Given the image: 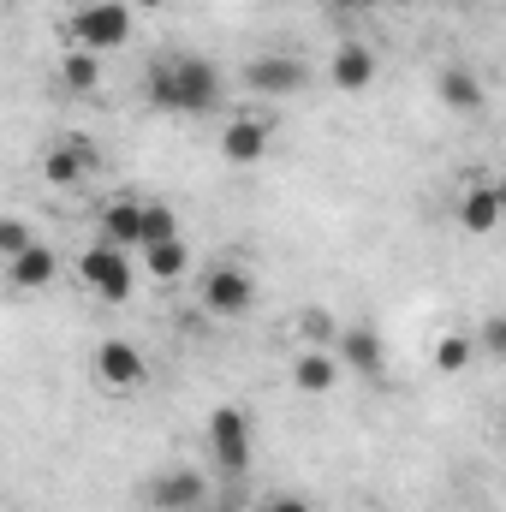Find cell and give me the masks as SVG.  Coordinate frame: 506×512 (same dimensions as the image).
I'll return each instance as SVG.
<instances>
[{"instance_id":"484cf974","label":"cell","mask_w":506,"mask_h":512,"mask_svg":"<svg viewBox=\"0 0 506 512\" xmlns=\"http://www.w3.org/2000/svg\"><path fill=\"white\" fill-rule=\"evenodd\" d=\"M364 6H417V0H364Z\"/></svg>"},{"instance_id":"e0dca14e","label":"cell","mask_w":506,"mask_h":512,"mask_svg":"<svg viewBox=\"0 0 506 512\" xmlns=\"http://www.w3.org/2000/svg\"><path fill=\"white\" fill-rule=\"evenodd\" d=\"M435 96H441L453 114H483V84H477V72H471V66H441Z\"/></svg>"},{"instance_id":"7c38bea8","label":"cell","mask_w":506,"mask_h":512,"mask_svg":"<svg viewBox=\"0 0 506 512\" xmlns=\"http://www.w3.org/2000/svg\"><path fill=\"white\" fill-rule=\"evenodd\" d=\"M506 215V185H471L459 197V227L465 233H495Z\"/></svg>"},{"instance_id":"4316f807","label":"cell","mask_w":506,"mask_h":512,"mask_svg":"<svg viewBox=\"0 0 506 512\" xmlns=\"http://www.w3.org/2000/svg\"><path fill=\"white\" fill-rule=\"evenodd\" d=\"M131 6H143V12H155V6H167V0H131Z\"/></svg>"},{"instance_id":"603a6c76","label":"cell","mask_w":506,"mask_h":512,"mask_svg":"<svg viewBox=\"0 0 506 512\" xmlns=\"http://www.w3.org/2000/svg\"><path fill=\"white\" fill-rule=\"evenodd\" d=\"M30 245H36V239H30V227H24L18 215H6V221H0V256L12 262V256H24Z\"/></svg>"},{"instance_id":"30bf717a","label":"cell","mask_w":506,"mask_h":512,"mask_svg":"<svg viewBox=\"0 0 506 512\" xmlns=\"http://www.w3.org/2000/svg\"><path fill=\"white\" fill-rule=\"evenodd\" d=\"M328 72H334V90H352V96H358V90H370V84H376V48H370V42H340V48H334V60H328Z\"/></svg>"},{"instance_id":"6da1fadb","label":"cell","mask_w":506,"mask_h":512,"mask_svg":"<svg viewBox=\"0 0 506 512\" xmlns=\"http://www.w3.org/2000/svg\"><path fill=\"white\" fill-rule=\"evenodd\" d=\"M143 102L161 114H215L221 108V66L209 54H161L143 72Z\"/></svg>"},{"instance_id":"ffe728a7","label":"cell","mask_w":506,"mask_h":512,"mask_svg":"<svg viewBox=\"0 0 506 512\" xmlns=\"http://www.w3.org/2000/svg\"><path fill=\"white\" fill-rule=\"evenodd\" d=\"M483 352H477V334H441L435 340V370L441 376H459V370H471Z\"/></svg>"},{"instance_id":"4fadbf2b","label":"cell","mask_w":506,"mask_h":512,"mask_svg":"<svg viewBox=\"0 0 506 512\" xmlns=\"http://www.w3.org/2000/svg\"><path fill=\"white\" fill-rule=\"evenodd\" d=\"M149 507L155 512H197L203 507V477L197 471H167L149 483Z\"/></svg>"},{"instance_id":"83f0119b","label":"cell","mask_w":506,"mask_h":512,"mask_svg":"<svg viewBox=\"0 0 506 512\" xmlns=\"http://www.w3.org/2000/svg\"><path fill=\"white\" fill-rule=\"evenodd\" d=\"M203 512H233V507H203Z\"/></svg>"},{"instance_id":"8992f818","label":"cell","mask_w":506,"mask_h":512,"mask_svg":"<svg viewBox=\"0 0 506 512\" xmlns=\"http://www.w3.org/2000/svg\"><path fill=\"white\" fill-rule=\"evenodd\" d=\"M245 84H251L256 96L286 102V96H298V90L310 84V72H304V60H292V54H256L251 66H245Z\"/></svg>"},{"instance_id":"d6986e66","label":"cell","mask_w":506,"mask_h":512,"mask_svg":"<svg viewBox=\"0 0 506 512\" xmlns=\"http://www.w3.org/2000/svg\"><path fill=\"white\" fill-rule=\"evenodd\" d=\"M60 84H66L72 96H96V90H102V54L72 48V54L60 60Z\"/></svg>"},{"instance_id":"52a82bcc","label":"cell","mask_w":506,"mask_h":512,"mask_svg":"<svg viewBox=\"0 0 506 512\" xmlns=\"http://www.w3.org/2000/svg\"><path fill=\"white\" fill-rule=\"evenodd\" d=\"M90 167H102V149H90L84 137H66V143H54V149L42 155V179H48L54 191H72Z\"/></svg>"},{"instance_id":"3957f363","label":"cell","mask_w":506,"mask_h":512,"mask_svg":"<svg viewBox=\"0 0 506 512\" xmlns=\"http://www.w3.org/2000/svg\"><path fill=\"white\" fill-rule=\"evenodd\" d=\"M197 304H203L209 316H221V322H239V316H251L256 310V280L239 268V262H221V268L203 274Z\"/></svg>"},{"instance_id":"9c48e42d","label":"cell","mask_w":506,"mask_h":512,"mask_svg":"<svg viewBox=\"0 0 506 512\" xmlns=\"http://www.w3.org/2000/svg\"><path fill=\"white\" fill-rule=\"evenodd\" d=\"M143 376H149V364H143V352L131 346V340H102L96 346V382L102 387H143Z\"/></svg>"},{"instance_id":"5b68a950","label":"cell","mask_w":506,"mask_h":512,"mask_svg":"<svg viewBox=\"0 0 506 512\" xmlns=\"http://www.w3.org/2000/svg\"><path fill=\"white\" fill-rule=\"evenodd\" d=\"M209 453H215V465L227 477H245V465H251V417L239 405H221L209 417Z\"/></svg>"},{"instance_id":"8fae6325","label":"cell","mask_w":506,"mask_h":512,"mask_svg":"<svg viewBox=\"0 0 506 512\" xmlns=\"http://www.w3.org/2000/svg\"><path fill=\"white\" fill-rule=\"evenodd\" d=\"M340 370H346V364H340L334 346H310V352H298V364H292V387L310 393V399H316V393H334Z\"/></svg>"},{"instance_id":"44dd1931","label":"cell","mask_w":506,"mask_h":512,"mask_svg":"<svg viewBox=\"0 0 506 512\" xmlns=\"http://www.w3.org/2000/svg\"><path fill=\"white\" fill-rule=\"evenodd\" d=\"M161 239H179V221L167 203H143V245H161Z\"/></svg>"},{"instance_id":"5bb4252c","label":"cell","mask_w":506,"mask_h":512,"mask_svg":"<svg viewBox=\"0 0 506 512\" xmlns=\"http://www.w3.org/2000/svg\"><path fill=\"white\" fill-rule=\"evenodd\" d=\"M102 239L120 245V251H143V203H137V197L102 203Z\"/></svg>"},{"instance_id":"7402d4cb","label":"cell","mask_w":506,"mask_h":512,"mask_svg":"<svg viewBox=\"0 0 506 512\" xmlns=\"http://www.w3.org/2000/svg\"><path fill=\"white\" fill-rule=\"evenodd\" d=\"M477 352L495 358V364H506V310H495V316L477 328Z\"/></svg>"},{"instance_id":"d4e9b609","label":"cell","mask_w":506,"mask_h":512,"mask_svg":"<svg viewBox=\"0 0 506 512\" xmlns=\"http://www.w3.org/2000/svg\"><path fill=\"white\" fill-rule=\"evenodd\" d=\"M268 512H310L298 495H280V501H268Z\"/></svg>"},{"instance_id":"ba28073f","label":"cell","mask_w":506,"mask_h":512,"mask_svg":"<svg viewBox=\"0 0 506 512\" xmlns=\"http://www.w3.org/2000/svg\"><path fill=\"white\" fill-rule=\"evenodd\" d=\"M334 352H340V364H346V370H358L364 382H381V376H387V346H381V334L370 328V322L346 328V334L334 340Z\"/></svg>"},{"instance_id":"cb8c5ba5","label":"cell","mask_w":506,"mask_h":512,"mask_svg":"<svg viewBox=\"0 0 506 512\" xmlns=\"http://www.w3.org/2000/svg\"><path fill=\"white\" fill-rule=\"evenodd\" d=\"M304 334H310L316 346H334V340H340V334L328 328V316H322V310H304Z\"/></svg>"},{"instance_id":"277c9868","label":"cell","mask_w":506,"mask_h":512,"mask_svg":"<svg viewBox=\"0 0 506 512\" xmlns=\"http://www.w3.org/2000/svg\"><path fill=\"white\" fill-rule=\"evenodd\" d=\"M78 280L102 298V304H126L131 298V256L108 239H96L90 251L78 256Z\"/></svg>"},{"instance_id":"7a4b0ae2","label":"cell","mask_w":506,"mask_h":512,"mask_svg":"<svg viewBox=\"0 0 506 512\" xmlns=\"http://www.w3.org/2000/svg\"><path fill=\"white\" fill-rule=\"evenodd\" d=\"M131 42V6L126 0H90L72 12V48H90V54H114Z\"/></svg>"},{"instance_id":"2e32d148","label":"cell","mask_w":506,"mask_h":512,"mask_svg":"<svg viewBox=\"0 0 506 512\" xmlns=\"http://www.w3.org/2000/svg\"><path fill=\"white\" fill-rule=\"evenodd\" d=\"M54 274H60V256L48 251V245H30L24 256L6 262V280H12L18 292H42V286H54Z\"/></svg>"},{"instance_id":"ac0fdd59","label":"cell","mask_w":506,"mask_h":512,"mask_svg":"<svg viewBox=\"0 0 506 512\" xmlns=\"http://www.w3.org/2000/svg\"><path fill=\"white\" fill-rule=\"evenodd\" d=\"M143 274L149 280H185L191 274V245H185V233L179 239H161V245H143Z\"/></svg>"},{"instance_id":"9a60e30c","label":"cell","mask_w":506,"mask_h":512,"mask_svg":"<svg viewBox=\"0 0 506 512\" xmlns=\"http://www.w3.org/2000/svg\"><path fill=\"white\" fill-rule=\"evenodd\" d=\"M262 155H268V126L262 120H227V131H221V161L256 167Z\"/></svg>"}]
</instances>
